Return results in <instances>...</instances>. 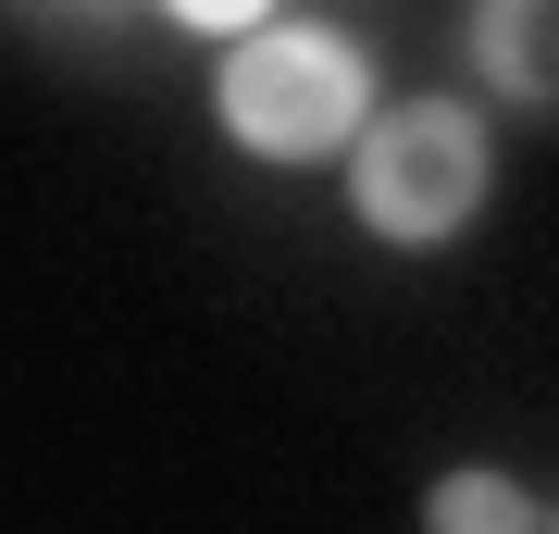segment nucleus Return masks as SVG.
Returning a JSON list of instances; mask_svg holds the SVG:
<instances>
[{"instance_id": "f257e3e1", "label": "nucleus", "mask_w": 559, "mask_h": 534, "mask_svg": "<svg viewBox=\"0 0 559 534\" xmlns=\"http://www.w3.org/2000/svg\"><path fill=\"white\" fill-rule=\"evenodd\" d=\"M212 112L249 162H348V138L373 124V50L336 25H249L212 75Z\"/></svg>"}, {"instance_id": "f03ea898", "label": "nucleus", "mask_w": 559, "mask_h": 534, "mask_svg": "<svg viewBox=\"0 0 559 534\" xmlns=\"http://www.w3.org/2000/svg\"><path fill=\"white\" fill-rule=\"evenodd\" d=\"M485 187H498V138H485L473 99H373V124L348 138V212L385 249L473 237Z\"/></svg>"}, {"instance_id": "7ed1b4c3", "label": "nucleus", "mask_w": 559, "mask_h": 534, "mask_svg": "<svg viewBox=\"0 0 559 534\" xmlns=\"http://www.w3.org/2000/svg\"><path fill=\"white\" fill-rule=\"evenodd\" d=\"M473 75L510 112H559V0H473Z\"/></svg>"}, {"instance_id": "20e7f679", "label": "nucleus", "mask_w": 559, "mask_h": 534, "mask_svg": "<svg viewBox=\"0 0 559 534\" xmlns=\"http://www.w3.org/2000/svg\"><path fill=\"white\" fill-rule=\"evenodd\" d=\"M535 522L547 510L510 473H485V460H473V473H436V497H423V534H535Z\"/></svg>"}, {"instance_id": "39448f33", "label": "nucleus", "mask_w": 559, "mask_h": 534, "mask_svg": "<svg viewBox=\"0 0 559 534\" xmlns=\"http://www.w3.org/2000/svg\"><path fill=\"white\" fill-rule=\"evenodd\" d=\"M162 13H175V25H200V38H224V50H237L249 25H274V0H162Z\"/></svg>"}, {"instance_id": "423d86ee", "label": "nucleus", "mask_w": 559, "mask_h": 534, "mask_svg": "<svg viewBox=\"0 0 559 534\" xmlns=\"http://www.w3.org/2000/svg\"><path fill=\"white\" fill-rule=\"evenodd\" d=\"M50 13H124V0H50Z\"/></svg>"}, {"instance_id": "0eeeda50", "label": "nucleus", "mask_w": 559, "mask_h": 534, "mask_svg": "<svg viewBox=\"0 0 559 534\" xmlns=\"http://www.w3.org/2000/svg\"><path fill=\"white\" fill-rule=\"evenodd\" d=\"M535 534H559V510H547V522H535Z\"/></svg>"}]
</instances>
